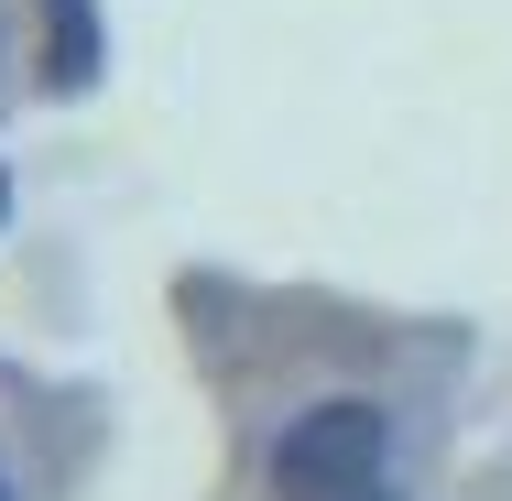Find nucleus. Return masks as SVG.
<instances>
[{"instance_id": "7ed1b4c3", "label": "nucleus", "mask_w": 512, "mask_h": 501, "mask_svg": "<svg viewBox=\"0 0 512 501\" xmlns=\"http://www.w3.org/2000/svg\"><path fill=\"white\" fill-rule=\"evenodd\" d=\"M349 501H393V491H382V480H371V491H349Z\"/></svg>"}, {"instance_id": "f257e3e1", "label": "nucleus", "mask_w": 512, "mask_h": 501, "mask_svg": "<svg viewBox=\"0 0 512 501\" xmlns=\"http://www.w3.org/2000/svg\"><path fill=\"white\" fill-rule=\"evenodd\" d=\"M382 447H393V414L382 403H316L284 425V447H273V480L284 501H349L382 480Z\"/></svg>"}, {"instance_id": "20e7f679", "label": "nucleus", "mask_w": 512, "mask_h": 501, "mask_svg": "<svg viewBox=\"0 0 512 501\" xmlns=\"http://www.w3.org/2000/svg\"><path fill=\"white\" fill-rule=\"evenodd\" d=\"M0 501H11V491H0Z\"/></svg>"}, {"instance_id": "f03ea898", "label": "nucleus", "mask_w": 512, "mask_h": 501, "mask_svg": "<svg viewBox=\"0 0 512 501\" xmlns=\"http://www.w3.org/2000/svg\"><path fill=\"white\" fill-rule=\"evenodd\" d=\"M99 77V22L88 0H55V88H88Z\"/></svg>"}]
</instances>
